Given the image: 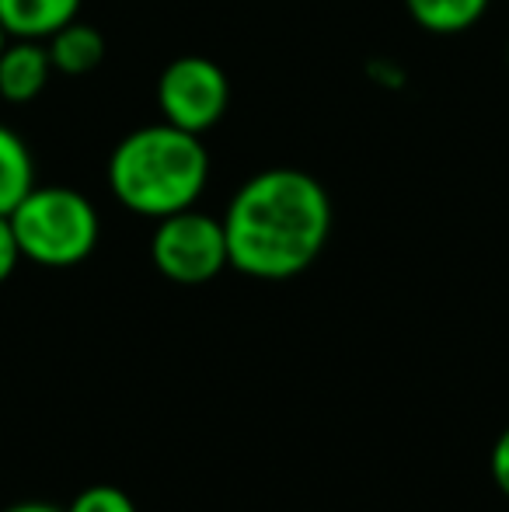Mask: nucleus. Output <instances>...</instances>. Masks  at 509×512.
Returning <instances> with one entry per match:
<instances>
[{"label": "nucleus", "instance_id": "nucleus-7", "mask_svg": "<svg viewBox=\"0 0 509 512\" xmlns=\"http://www.w3.org/2000/svg\"><path fill=\"white\" fill-rule=\"evenodd\" d=\"M81 0H0V25L7 39L46 42L77 18Z\"/></svg>", "mask_w": 509, "mask_h": 512}, {"label": "nucleus", "instance_id": "nucleus-4", "mask_svg": "<svg viewBox=\"0 0 509 512\" xmlns=\"http://www.w3.org/2000/svg\"><path fill=\"white\" fill-rule=\"evenodd\" d=\"M150 262L168 283L178 286H203L231 269L227 255L224 220L210 213H199L196 206L171 213L157 220L150 237Z\"/></svg>", "mask_w": 509, "mask_h": 512}, {"label": "nucleus", "instance_id": "nucleus-9", "mask_svg": "<svg viewBox=\"0 0 509 512\" xmlns=\"http://www.w3.org/2000/svg\"><path fill=\"white\" fill-rule=\"evenodd\" d=\"M35 189V157L28 143L0 122V216H7Z\"/></svg>", "mask_w": 509, "mask_h": 512}, {"label": "nucleus", "instance_id": "nucleus-5", "mask_svg": "<svg viewBox=\"0 0 509 512\" xmlns=\"http://www.w3.org/2000/svg\"><path fill=\"white\" fill-rule=\"evenodd\" d=\"M231 105V81L210 56H178L157 77L161 119L185 133H210Z\"/></svg>", "mask_w": 509, "mask_h": 512}, {"label": "nucleus", "instance_id": "nucleus-2", "mask_svg": "<svg viewBox=\"0 0 509 512\" xmlns=\"http://www.w3.org/2000/svg\"><path fill=\"white\" fill-rule=\"evenodd\" d=\"M210 182V154L203 136L171 122L126 133L109 157V189L129 213L164 220L196 206Z\"/></svg>", "mask_w": 509, "mask_h": 512}, {"label": "nucleus", "instance_id": "nucleus-15", "mask_svg": "<svg viewBox=\"0 0 509 512\" xmlns=\"http://www.w3.org/2000/svg\"><path fill=\"white\" fill-rule=\"evenodd\" d=\"M7 46V32H4V25H0V49Z\"/></svg>", "mask_w": 509, "mask_h": 512}, {"label": "nucleus", "instance_id": "nucleus-6", "mask_svg": "<svg viewBox=\"0 0 509 512\" xmlns=\"http://www.w3.org/2000/svg\"><path fill=\"white\" fill-rule=\"evenodd\" d=\"M53 60H49L46 42L35 39H7L0 49V98L11 105H28L46 91L53 77Z\"/></svg>", "mask_w": 509, "mask_h": 512}, {"label": "nucleus", "instance_id": "nucleus-8", "mask_svg": "<svg viewBox=\"0 0 509 512\" xmlns=\"http://www.w3.org/2000/svg\"><path fill=\"white\" fill-rule=\"evenodd\" d=\"M49 49V60H53L56 74H67V77H84L91 70L102 67L105 60V35L98 32L95 25L88 21H70L63 25L56 35L46 39Z\"/></svg>", "mask_w": 509, "mask_h": 512}, {"label": "nucleus", "instance_id": "nucleus-14", "mask_svg": "<svg viewBox=\"0 0 509 512\" xmlns=\"http://www.w3.org/2000/svg\"><path fill=\"white\" fill-rule=\"evenodd\" d=\"M4 512H67L60 506H53V502H14V506H7Z\"/></svg>", "mask_w": 509, "mask_h": 512}, {"label": "nucleus", "instance_id": "nucleus-13", "mask_svg": "<svg viewBox=\"0 0 509 512\" xmlns=\"http://www.w3.org/2000/svg\"><path fill=\"white\" fill-rule=\"evenodd\" d=\"M18 262H21V248H18V237H14L11 216H0V286L14 276Z\"/></svg>", "mask_w": 509, "mask_h": 512}, {"label": "nucleus", "instance_id": "nucleus-3", "mask_svg": "<svg viewBox=\"0 0 509 512\" xmlns=\"http://www.w3.org/2000/svg\"><path fill=\"white\" fill-rule=\"evenodd\" d=\"M7 216L21 258L42 269H74L88 262L102 237L95 203L67 185H35Z\"/></svg>", "mask_w": 509, "mask_h": 512}, {"label": "nucleus", "instance_id": "nucleus-10", "mask_svg": "<svg viewBox=\"0 0 509 512\" xmlns=\"http://www.w3.org/2000/svg\"><path fill=\"white\" fill-rule=\"evenodd\" d=\"M405 7L422 32L457 35L485 18L489 0H405Z\"/></svg>", "mask_w": 509, "mask_h": 512}, {"label": "nucleus", "instance_id": "nucleus-1", "mask_svg": "<svg viewBox=\"0 0 509 512\" xmlns=\"http://www.w3.org/2000/svg\"><path fill=\"white\" fill-rule=\"evenodd\" d=\"M224 234L231 269L262 283L307 272L332 234V199L300 168H265L227 203Z\"/></svg>", "mask_w": 509, "mask_h": 512}, {"label": "nucleus", "instance_id": "nucleus-11", "mask_svg": "<svg viewBox=\"0 0 509 512\" xmlns=\"http://www.w3.org/2000/svg\"><path fill=\"white\" fill-rule=\"evenodd\" d=\"M67 512H140L123 488L116 485H88L70 499Z\"/></svg>", "mask_w": 509, "mask_h": 512}, {"label": "nucleus", "instance_id": "nucleus-12", "mask_svg": "<svg viewBox=\"0 0 509 512\" xmlns=\"http://www.w3.org/2000/svg\"><path fill=\"white\" fill-rule=\"evenodd\" d=\"M489 474H492V485H496V492L503 495V499H509V425L496 436V443H492Z\"/></svg>", "mask_w": 509, "mask_h": 512}]
</instances>
